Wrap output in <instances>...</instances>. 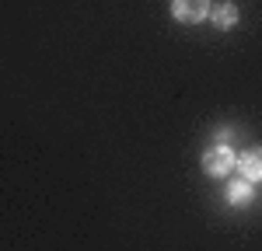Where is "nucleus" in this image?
<instances>
[{"label": "nucleus", "mask_w": 262, "mask_h": 251, "mask_svg": "<svg viewBox=\"0 0 262 251\" xmlns=\"http://www.w3.org/2000/svg\"><path fill=\"white\" fill-rule=\"evenodd\" d=\"M231 164H234V157H231V150H227V146H213V150L203 157V167H206L210 174H227Z\"/></svg>", "instance_id": "nucleus-1"}, {"label": "nucleus", "mask_w": 262, "mask_h": 251, "mask_svg": "<svg viewBox=\"0 0 262 251\" xmlns=\"http://www.w3.org/2000/svg\"><path fill=\"white\" fill-rule=\"evenodd\" d=\"M171 11L179 21H203L206 18V0H175Z\"/></svg>", "instance_id": "nucleus-2"}, {"label": "nucleus", "mask_w": 262, "mask_h": 251, "mask_svg": "<svg viewBox=\"0 0 262 251\" xmlns=\"http://www.w3.org/2000/svg\"><path fill=\"white\" fill-rule=\"evenodd\" d=\"M242 174L248 182H259L262 178V150H252V154L242 157Z\"/></svg>", "instance_id": "nucleus-3"}, {"label": "nucleus", "mask_w": 262, "mask_h": 251, "mask_svg": "<svg viewBox=\"0 0 262 251\" xmlns=\"http://www.w3.org/2000/svg\"><path fill=\"white\" fill-rule=\"evenodd\" d=\"M234 18H238L234 4H224V7H217V14H213V21H217L221 28H231V24H234Z\"/></svg>", "instance_id": "nucleus-4"}]
</instances>
